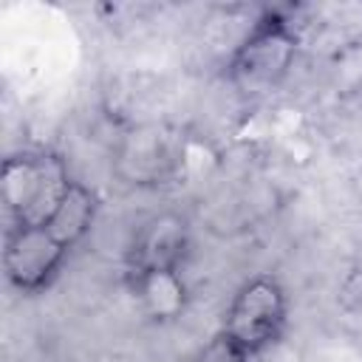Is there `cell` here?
<instances>
[{
    "mask_svg": "<svg viewBox=\"0 0 362 362\" xmlns=\"http://www.w3.org/2000/svg\"><path fill=\"white\" fill-rule=\"evenodd\" d=\"M99 198L96 192L71 178L57 206L31 223L8 226L3 243V274L6 283L20 294H42L51 288L65 269L71 252L88 238L96 223Z\"/></svg>",
    "mask_w": 362,
    "mask_h": 362,
    "instance_id": "cell-1",
    "label": "cell"
},
{
    "mask_svg": "<svg viewBox=\"0 0 362 362\" xmlns=\"http://www.w3.org/2000/svg\"><path fill=\"white\" fill-rule=\"evenodd\" d=\"M297 51L300 31L294 23L283 11L266 8L229 54L223 79L240 96H263L283 85L294 68Z\"/></svg>",
    "mask_w": 362,
    "mask_h": 362,
    "instance_id": "cell-2",
    "label": "cell"
},
{
    "mask_svg": "<svg viewBox=\"0 0 362 362\" xmlns=\"http://www.w3.org/2000/svg\"><path fill=\"white\" fill-rule=\"evenodd\" d=\"M288 294L274 274H255L232 294L221 331L235 339L252 359L277 345L288 328Z\"/></svg>",
    "mask_w": 362,
    "mask_h": 362,
    "instance_id": "cell-3",
    "label": "cell"
},
{
    "mask_svg": "<svg viewBox=\"0 0 362 362\" xmlns=\"http://www.w3.org/2000/svg\"><path fill=\"white\" fill-rule=\"evenodd\" d=\"M71 175L54 153H14L0 170V198L8 226L45 218L62 198Z\"/></svg>",
    "mask_w": 362,
    "mask_h": 362,
    "instance_id": "cell-4",
    "label": "cell"
},
{
    "mask_svg": "<svg viewBox=\"0 0 362 362\" xmlns=\"http://www.w3.org/2000/svg\"><path fill=\"white\" fill-rule=\"evenodd\" d=\"M189 221L181 212H156L139 223L124 249V283L136 288L153 277L181 274L189 260Z\"/></svg>",
    "mask_w": 362,
    "mask_h": 362,
    "instance_id": "cell-5",
    "label": "cell"
},
{
    "mask_svg": "<svg viewBox=\"0 0 362 362\" xmlns=\"http://www.w3.org/2000/svg\"><path fill=\"white\" fill-rule=\"evenodd\" d=\"M119 161L127 167L124 175L133 184H161V178L173 173L175 158H173L167 139L158 130H139L127 136Z\"/></svg>",
    "mask_w": 362,
    "mask_h": 362,
    "instance_id": "cell-6",
    "label": "cell"
},
{
    "mask_svg": "<svg viewBox=\"0 0 362 362\" xmlns=\"http://www.w3.org/2000/svg\"><path fill=\"white\" fill-rule=\"evenodd\" d=\"M130 291L153 320H173V317H178L184 311V303H187V288H184V277L181 274L153 277L147 283H139Z\"/></svg>",
    "mask_w": 362,
    "mask_h": 362,
    "instance_id": "cell-7",
    "label": "cell"
},
{
    "mask_svg": "<svg viewBox=\"0 0 362 362\" xmlns=\"http://www.w3.org/2000/svg\"><path fill=\"white\" fill-rule=\"evenodd\" d=\"M187 362H252V356L218 328Z\"/></svg>",
    "mask_w": 362,
    "mask_h": 362,
    "instance_id": "cell-8",
    "label": "cell"
}]
</instances>
